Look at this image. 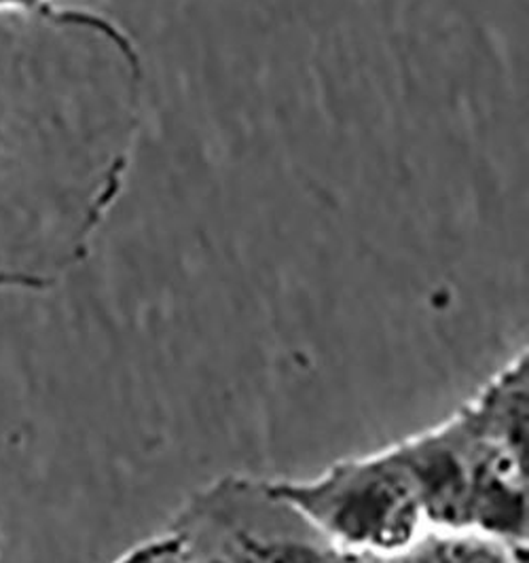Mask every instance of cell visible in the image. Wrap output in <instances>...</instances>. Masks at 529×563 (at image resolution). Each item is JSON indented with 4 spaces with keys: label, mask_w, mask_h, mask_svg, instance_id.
<instances>
[{
    "label": "cell",
    "mask_w": 529,
    "mask_h": 563,
    "mask_svg": "<svg viewBox=\"0 0 529 563\" xmlns=\"http://www.w3.org/2000/svg\"><path fill=\"white\" fill-rule=\"evenodd\" d=\"M43 2H54V0H43Z\"/></svg>",
    "instance_id": "10"
},
{
    "label": "cell",
    "mask_w": 529,
    "mask_h": 563,
    "mask_svg": "<svg viewBox=\"0 0 529 563\" xmlns=\"http://www.w3.org/2000/svg\"><path fill=\"white\" fill-rule=\"evenodd\" d=\"M140 57L96 11H0V290L84 261L132 157Z\"/></svg>",
    "instance_id": "1"
},
{
    "label": "cell",
    "mask_w": 529,
    "mask_h": 563,
    "mask_svg": "<svg viewBox=\"0 0 529 563\" xmlns=\"http://www.w3.org/2000/svg\"><path fill=\"white\" fill-rule=\"evenodd\" d=\"M112 563H185V555L176 536L167 532L140 542Z\"/></svg>",
    "instance_id": "6"
},
{
    "label": "cell",
    "mask_w": 529,
    "mask_h": 563,
    "mask_svg": "<svg viewBox=\"0 0 529 563\" xmlns=\"http://www.w3.org/2000/svg\"><path fill=\"white\" fill-rule=\"evenodd\" d=\"M169 532L185 563H354L272 481L227 475L176 512Z\"/></svg>",
    "instance_id": "3"
},
{
    "label": "cell",
    "mask_w": 529,
    "mask_h": 563,
    "mask_svg": "<svg viewBox=\"0 0 529 563\" xmlns=\"http://www.w3.org/2000/svg\"><path fill=\"white\" fill-rule=\"evenodd\" d=\"M354 563H375V560H371V558H356Z\"/></svg>",
    "instance_id": "8"
},
{
    "label": "cell",
    "mask_w": 529,
    "mask_h": 563,
    "mask_svg": "<svg viewBox=\"0 0 529 563\" xmlns=\"http://www.w3.org/2000/svg\"><path fill=\"white\" fill-rule=\"evenodd\" d=\"M375 563H528V547L473 530L428 528L409 547Z\"/></svg>",
    "instance_id": "5"
},
{
    "label": "cell",
    "mask_w": 529,
    "mask_h": 563,
    "mask_svg": "<svg viewBox=\"0 0 529 563\" xmlns=\"http://www.w3.org/2000/svg\"><path fill=\"white\" fill-rule=\"evenodd\" d=\"M45 4L43 0H0V11H29Z\"/></svg>",
    "instance_id": "7"
},
{
    "label": "cell",
    "mask_w": 529,
    "mask_h": 563,
    "mask_svg": "<svg viewBox=\"0 0 529 563\" xmlns=\"http://www.w3.org/2000/svg\"><path fill=\"white\" fill-rule=\"evenodd\" d=\"M528 352L445 422L394 443L428 528L528 547Z\"/></svg>",
    "instance_id": "2"
},
{
    "label": "cell",
    "mask_w": 529,
    "mask_h": 563,
    "mask_svg": "<svg viewBox=\"0 0 529 563\" xmlns=\"http://www.w3.org/2000/svg\"><path fill=\"white\" fill-rule=\"evenodd\" d=\"M272 485L352 558H390L428 530L418 489L394 445L339 460L311 479Z\"/></svg>",
    "instance_id": "4"
},
{
    "label": "cell",
    "mask_w": 529,
    "mask_h": 563,
    "mask_svg": "<svg viewBox=\"0 0 529 563\" xmlns=\"http://www.w3.org/2000/svg\"><path fill=\"white\" fill-rule=\"evenodd\" d=\"M0 549H2V536H0Z\"/></svg>",
    "instance_id": "9"
}]
</instances>
